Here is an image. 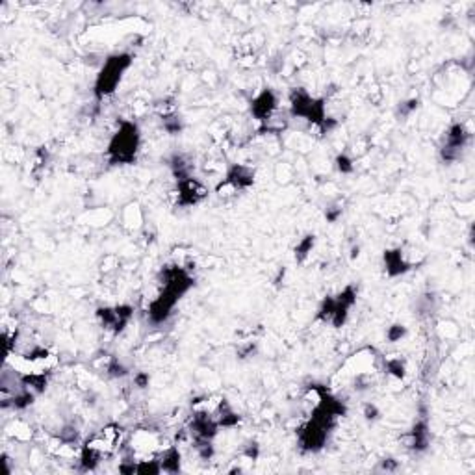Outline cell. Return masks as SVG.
Returning <instances> with one entry per match:
<instances>
[{
    "mask_svg": "<svg viewBox=\"0 0 475 475\" xmlns=\"http://www.w3.org/2000/svg\"><path fill=\"white\" fill-rule=\"evenodd\" d=\"M337 163H338V169L342 171V173H349V171H353V165H351V160H349L348 156H338V160H337Z\"/></svg>",
    "mask_w": 475,
    "mask_h": 475,
    "instance_id": "5bb4252c",
    "label": "cell"
},
{
    "mask_svg": "<svg viewBox=\"0 0 475 475\" xmlns=\"http://www.w3.org/2000/svg\"><path fill=\"white\" fill-rule=\"evenodd\" d=\"M469 141V132L464 125H453L446 134V143L442 147V158L446 162H455L463 156V151L466 149Z\"/></svg>",
    "mask_w": 475,
    "mask_h": 475,
    "instance_id": "277c9868",
    "label": "cell"
},
{
    "mask_svg": "<svg viewBox=\"0 0 475 475\" xmlns=\"http://www.w3.org/2000/svg\"><path fill=\"white\" fill-rule=\"evenodd\" d=\"M99 318L102 319V325L106 329H111L114 332H121L128 319L132 318V308L130 307H116V308H100Z\"/></svg>",
    "mask_w": 475,
    "mask_h": 475,
    "instance_id": "52a82bcc",
    "label": "cell"
},
{
    "mask_svg": "<svg viewBox=\"0 0 475 475\" xmlns=\"http://www.w3.org/2000/svg\"><path fill=\"white\" fill-rule=\"evenodd\" d=\"M130 64H132V58L128 54H117V56H111L106 62L105 67L100 69L99 76H97V82H95V95H97V99H102L106 95L116 91L117 84L123 78V73L130 67Z\"/></svg>",
    "mask_w": 475,
    "mask_h": 475,
    "instance_id": "7a4b0ae2",
    "label": "cell"
},
{
    "mask_svg": "<svg viewBox=\"0 0 475 475\" xmlns=\"http://www.w3.org/2000/svg\"><path fill=\"white\" fill-rule=\"evenodd\" d=\"M136 383H138L139 386H141V388H145V384L149 383V377L143 375V373H141V375L136 377Z\"/></svg>",
    "mask_w": 475,
    "mask_h": 475,
    "instance_id": "9a60e30c",
    "label": "cell"
},
{
    "mask_svg": "<svg viewBox=\"0 0 475 475\" xmlns=\"http://www.w3.org/2000/svg\"><path fill=\"white\" fill-rule=\"evenodd\" d=\"M275 110H277V97L273 95L271 89H264L251 105V111L262 123H266L275 114Z\"/></svg>",
    "mask_w": 475,
    "mask_h": 475,
    "instance_id": "ba28073f",
    "label": "cell"
},
{
    "mask_svg": "<svg viewBox=\"0 0 475 475\" xmlns=\"http://www.w3.org/2000/svg\"><path fill=\"white\" fill-rule=\"evenodd\" d=\"M314 242H316V240H314V236H307L305 240H303L301 244L297 245L296 247V258L297 260H303V258H305V256H307L308 253L312 251Z\"/></svg>",
    "mask_w": 475,
    "mask_h": 475,
    "instance_id": "7c38bea8",
    "label": "cell"
},
{
    "mask_svg": "<svg viewBox=\"0 0 475 475\" xmlns=\"http://www.w3.org/2000/svg\"><path fill=\"white\" fill-rule=\"evenodd\" d=\"M405 327L403 325H394V327H390L388 329V340L390 342H397V340H401V338L405 337Z\"/></svg>",
    "mask_w": 475,
    "mask_h": 475,
    "instance_id": "4fadbf2b",
    "label": "cell"
},
{
    "mask_svg": "<svg viewBox=\"0 0 475 475\" xmlns=\"http://www.w3.org/2000/svg\"><path fill=\"white\" fill-rule=\"evenodd\" d=\"M429 446V431L427 422H418L411 431V447L414 451H425Z\"/></svg>",
    "mask_w": 475,
    "mask_h": 475,
    "instance_id": "30bf717a",
    "label": "cell"
},
{
    "mask_svg": "<svg viewBox=\"0 0 475 475\" xmlns=\"http://www.w3.org/2000/svg\"><path fill=\"white\" fill-rule=\"evenodd\" d=\"M139 147V130L134 123H123L119 132L111 138L108 156L111 163H132Z\"/></svg>",
    "mask_w": 475,
    "mask_h": 475,
    "instance_id": "6da1fadb",
    "label": "cell"
},
{
    "mask_svg": "<svg viewBox=\"0 0 475 475\" xmlns=\"http://www.w3.org/2000/svg\"><path fill=\"white\" fill-rule=\"evenodd\" d=\"M292 116L303 117L316 125H323L325 121V106L323 100L312 99L305 91L292 93Z\"/></svg>",
    "mask_w": 475,
    "mask_h": 475,
    "instance_id": "3957f363",
    "label": "cell"
},
{
    "mask_svg": "<svg viewBox=\"0 0 475 475\" xmlns=\"http://www.w3.org/2000/svg\"><path fill=\"white\" fill-rule=\"evenodd\" d=\"M253 182H255V173H253L249 168H245V165H234V168L228 171V174H226L225 182L219 184L217 192H223V190H228V192L245 190V188H249Z\"/></svg>",
    "mask_w": 475,
    "mask_h": 475,
    "instance_id": "5b68a950",
    "label": "cell"
},
{
    "mask_svg": "<svg viewBox=\"0 0 475 475\" xmlns=\"http://www.w3.org/2000/svg\"><path fill=\"white\" fill-rule=\"evenodd\" d=\"M411 262L406 260L405 253L401 249L394 251H384V267L388 275L395 277V275H401V273H406L411 269Z\"/></svg>",
    "mask_w": 475,
    "mask_h": 475,
    "instance_id": "9c48e42d",
    "label": "cell"
},
{
    "mask_svg": "<svg viewBox=\"0 0 475 475\" xmlns=\"http://www.w3.org/2000/svg\"><path fill=\"white\" fill-rule=\"evenodd\" d=\"M160 466H162V472H169V474H174L180 469V453L177 447H169L168 451L163 453L162 458H160Z\"/></svg>",
    "mask_w": 475,
    "mask_h": 475,
    "instance_id": "8fae6325",
    "label": "cell"
},
{
    "mask_svg": "<svg viewBox=\"0 0 475 475\" xmlns=\"http://www.w3.org/2000/svg\"><path fill=\"white\" fill-rule=\"evenodd\" d=\"M206 193H208L206 188L192 177L179 180V203L182 206H192V204L201 203L206 197Z\"/></svg>",
    "mask_w": 475,
    "mask_h": 475,
    "instance_id": "8992f818",
    "label": "cell"
}]
</instances>
